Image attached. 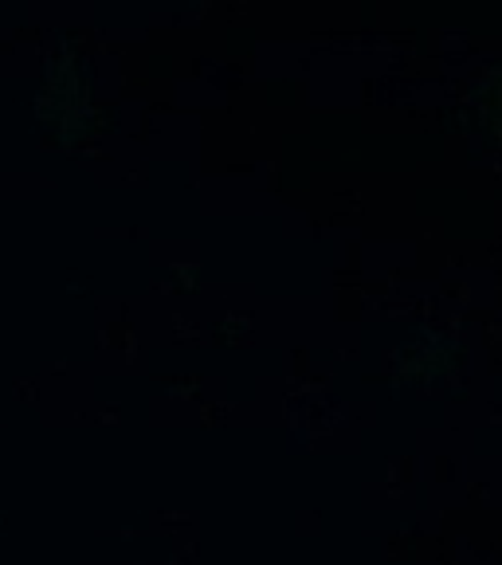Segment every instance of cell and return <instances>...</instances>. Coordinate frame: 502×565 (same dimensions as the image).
I'll return each mask as SVG.
<instances>
[]
</instances>
